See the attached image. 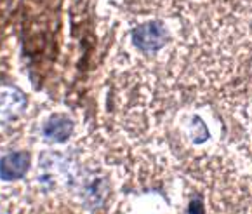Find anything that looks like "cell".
<instances>
[{"label":"cell","instance_id":"1","mask_svg":"<svg viewBox=\"0 0 252 214\" xmlns=\"http://www.w3.org/2000/svg\"><path fill=\"white\" fill-rule=\"evenodd\" d=\"M132 37L134 44L137 47L145 49V51H153V49H158L163 44V40H165V30H163V26L160 23L150 21L134 30Z\"/></svg>","mask_w":252,"mask_h":214},{"label":"cell","instance_id":"2","mask_svg":"<svg viewBox=\"0 0 252 214\" xmlns=\"http://www.w3.org/2000/svg\"><path fill=\"white\" fill-rule=\"evenodd\" d=\"M30 167L28 153H11L0 160V178L5 181H12L21 178Z\"/></svg>","mask_w":252,"mask_h":214},{"label":"cell","instance_id":"3","mask_svg":"<svg viewBox=\"0 0 252 214\" xmlns=\"http://www.w3.org/2000/svg\"><path fill=\"white\" fill-rule=\"evenodd\" d=\"M71 134V122L66 117H52L45 124V136L54 141H64Z\"/></svg>","mask_w":252,"mask_h":214},{"label":"cell","instance_id":"4","mask_svg":"<svg viewBox=\"0 0 252 214\" xmlns=\"http://www.w3.org/2000/svg\"><path fill=\"white\" fill-rule=\"evenodd\" d=\"M189 214H204V207H202V204L197 202V200H193V202L189 204Z\"/></svg>","mask_w":252,"mask_h":214}]
</instances>
